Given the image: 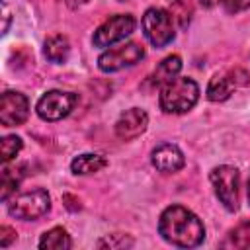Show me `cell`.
Instances as JSON below:
<instances>
[{
  "label": "cell",
  "mask_w": 250,
  "mask_h": 250,
  "mask_svg": "<svg viewBox=\"0 0 250 250\" xmlns=\"http://www.w3.org/2000/svg\"><path fill=\"white\" fill-rule=\"evenodd\" d=\"M78 104V94L62 92V90H49L37 102V115L43 121H59L66 117L74 105Z\"/></svg>",
  "instance_id": "obj_6"
},
{
  "label": "cell",
  "mask_w": 250,
  "mask_h": 250,
  "mask_svg": "<svg viewBox=\"0 0 250 250\" xmlns=\"http://www.w3.org/2000/svg\"><path fill=\"white\" fill-rule=\"evenodd\" d=\"M62 203H64V207L68 209V211H78L82 205H80V201H78V197H74L72 193H64L62 195Z\"/></svg>",
  "instance_id": "obj_24"
},
{
  "label": "cell",
  "mask_w": 250,
  "mask_h": 250,
  "mask_svg": "<svg viewBox=\"0 0 250 250\" xmlns=\"http://www.w3.org/2000/svg\"><path fill=\"white\" fill-rule=\"evenodd\" d=\"M88 0H66V4L70 6V8H78V6H82V4H86Z\"/></svg>",
  "instance_id": "obj_26"
},
{
  "label": "cell",
  "mask_w": 250,
  "mask_h": 250,
  "mask_svg": "<svg viewBox=\"0 0 250 250\" xmlns=\"http://www.w3.org/2000/svg\"><path fill=\"white\" fill-rule=\"evenodd\" d=\"M146 125H148L146 111L141 107H131L119 115V119L115 123V135L121 141H133L141 133H145Z\"/></svg>",
  "instance_id": "obj_10"
},
{
  "label": "cell",
  "mask_w": 250,
  "mask_h": 250,
  "mask_svg": "<svg viewBox=\"0 0 250 250\" xmlns=\"http://www.w3.org/2000/svg\"><path fill=\"white\" fill-rule=\"evenodd\" d=\"M21 166H4L2 170V201H8L10 193H14L23 178Z\"/></svg>",
  "instance_id": "obj_17"
},
{
  "label": "cell",
  "mask_w": 250,
  "mask_h": 250,
  "mask_svg": "<svg viewBox=\"0 0 250 250\" xmlns=\"http://www.w3.org/2000/svg\"><path fill=\"white\" fill-rule=\"evenodd\" d=\"M152 166L158 170V172H164V174H172V172H178L184 168L186 164V158H184V152L172 145V143H164L160 146H156L152 150Z\"/></svg>",
  "instance_id": "obj_11"
},
{
  "label": "cell",
  "mask_w": 250,
  "mask_h": 250,
  "mask_svg": "<svg viewBox=\"0 0 250 250\" xmlns=\"http://www.w3.org/2000/svg\"><path fill=\"white\" fill-rule=\"evenodd\" d=\"M49 209H51V197L43 188L18 193L8 203V213L21 221H35L43 217Z\"/></svg>",
  "instance_id": "obj_3"
},
{
  "label": "cell",
  "mask_w": 250,
  "mask_h": 250,
  "mask_svg": "<svg viewBox=\"0 0 250 250\" xmlns=\"http://www.w3.org/2000/svg\"><path fill=\"white\" fill-rule=\"evenodd\" d=\"M227 246H234V248H244L250 250V221L240 223L238 227H234L229 234V240L225 242Z\"/></svg>",
  "instance_id": "obj_18"
},
{
  "label": "cell",
  "mask_w": 250,
  "mask_h": 250,
  "mask_svg": "<svg viewBox=\"0 0 250 250\" xmlns=\"http://www.w3.org/2000/svg\"><path fill=\"white\" fill-rule=\"evenodd\" d=\"M96 246L98 248H109V250L111 248H129V246H133V240L125 234H107V236L100 238Z\"/></svg>",
  "instance_id": "obj_21"
},
{
  "label": "cell",
  "mask_w": 250,
  "mask_h": 250,
  "mask_svg": "<svg viewBox=\"0 0 250 250\" xmlns=\"http://www.w3.org/2000/svg\"><path fill=\"white\" fill-rule=\"evenodd\" d=\"M160 236L180 248L199 246L205 238V227L201 219L182 205H170L162 211L158 219Z\"/></svg>",
  "instance_id": "obj_1"
},
{
  "label": "cell",
  "mask_w": 250,
  "mask_h": 250,
  "mask_svg": "<svg viewBox=\"0 0 250 250\" xmlns=\"http://www.w3.org/2000/svg\"><path fill=\"white\" fill-rule=\"evenodd\" d=\"M246 193H248V201H250V178H248V188H246Z\"/></svg>",
  "instance_id": "obj_27"
},
{
  "label": "cell",
  "mask_w": 250,
  "mask_h": 250,
  "mask_svg": "<svg viewBox=\"0 0 250 250\" xmlns=\"http://www.w3.org/2000/svg\"><path fill=\"white\" fill-rule=\"evenodd\" d=\"M143 31L145 37L154 45V47H166L176 31H174V23H172V16L164 10V8H148L143 16Z\"/></svg>",
  "instance_id": "obj_5"
},
{
  "label": "cell",
  "mask_w": 250,
  "mask_h": 250,
  "mask_svg": "<svg viewBox=\"0 0 250 250\" xmlns=\"http://www.w3.org/2000/svg\"><path fill=\"white\" fill-rule=\"evenodd\" d=\"M182 70V59L178 55H170L166 57L150 74V84L152 86H164L170 80H174Z\"/></svg>",
  "instance_id": "obj_12"
},
{
  "label": "cell",
  "mask_w": 250,
  "mask_h": 250,
  "mask_svg": "<svg viewBox=\"0 0 250 250\" xmlns=\"http://www.w3.org/2000/svg\"><path fill=\"white\" fill-rule=\"evenodd\" d=\"M14 240H16V230L12 227H8V225H2L0 227V246L8 248Z\"/></svg>",
  "instance_id": "obj_23"
},
{
  "label": "cell",
  "mask_w": 250,
  "mask_h": 250,
  "mask_svg": "<svg viewBox=\"0 0 250 250\" xmlns=\"http://www.w3.org/2000/svg\"><path fill=\"white\" fill-rule=\"evenodd\" d=\"M172 6V14L178 18L180 27H188L191 20V0H168Z\"/></svg>",
  "instance_id": "obj_19"
},
{
  "label": "cell",
  "mask_w": 250,
  "mask_h": 250,
  "mask_svg": "<svg viewBox=\"0 0 250 250\" xmlns=\"http://www.w3.org/2000/svg\"><path fill=\"white\" fill-rule=\"evenodd\" d=\"M209 180L213 184L215 195L219 197V201L225 205L227 211H236L238 209V182H240V174L236 168L232 166H217L211 170Z\"/></svg>",
  "instance_id": "obj_4"
},
{
  "label": "cell",
  "mask_w": 250,
  "mask_h": 250,
  "mask_svg": "<svg viewBox=\"0 0 250 250\" xmlns=\"http://www.w3.org/2000/svg\"><path fill=\"white\" fill-rule=\"evenodd\" d=\"M232 88H236V84H234L230 72H227L225 76H215V78H211V82L207 86V98L211 102H223L230 96Z\"/></svg>",
  "instance_id": "obj_16"
},
{
  "label": "cell",
  "mask_w": 250,
  "mask_h": 250,
  "mask_svg": "<svg viewBox=\"0 0 250 250\" xmlns=\"http://www.w3.org/2000/svg\"><path fill=\"white\" fill-rule=\"evenodd\" d=\"M70 246H72V240L62 227H55L47 230L39 240L41 250H68Z\"/></svg>",
  "instance_id": "obj_14"
},
{
  "label": "cell",
  "mask_w": 250,
  "mask_h": 250,
  "mask_svg": "<svg viewBox=\"0 0 250 250\" xmlns=\"http://www.w3.org/2000/svg\"><path fill=\"white\" fill-rule=\"evenodd\" d=\"M107 160L102 156V154H92V152H86V154H80L76 156L72 162H70V170L74 174H94V172H100L102 168H105Z\"/></svg>",
  "instance_id": "obj_13"
},
{
  "label": "cell",
  "mask_w": 250,
  "mask_h": 250,
  "mask_svg": "<svg viewBox=\"0 0 250 250\" xmlns=\"http://www.w3.org/2000/svg\"><path fill=\"white\" fill-rule=\"evenodd\" d=\"M70 53V43L64 35H51L45 41V57L51 62H64Z\"/></svg>",
  "instance_id": "obj_15"
},
{
  "label": "cell",
  "mask_w": 250,
  "mask_h": 250,
  "mask_svg": "<svg viewBox=\"0 0 250 250\" xmlns=\"http://www.w3.org/2000/svg\"><path fill=\"white\" fill-rule=\"evenodd\" d=\"M21 146H23V143H21L20 137H16V135H8V137H4V139H2V145H0L4 164L10 162L12 158H16V154L21 150Z\"/></svg>",
  "instance_id": "obj_20"
},
{
  "label": "cell",
  "mask_w": 250,
  "mask_h": 250,
  "mask_svg": "<svg viewBox=\"0 0 250 250\" xmlns=\"http://www.w3.org/2000/svg\"><path fill=\"white\" fill-rule=\"evenodd\" d=\"M8 23H10V12H8V6L4 4V31H8Z\"/></svg>",
  "instance_id": "obj_25"
},
{
  "label": "cell",
  "mask_w": 250,
  "mask_h": 250,
  "mask_svg": "<svg viewBox=\"0 0 250 250\" xmlns=\"http://www.w3.org/2000/svg\"><path fill=\"white\" fill-rule=\"evenodd\" d=\"M119 2H125V0H119Z\"/></svg>",
  "instance_id": "obj_28"
},
{
  "label": "cell",
  "mask_w": 250,
  "mask_h": 250,
  "mask_svg": "<svg viewBox=\"0 0 250 250\" xmlns=\"http://www.w3.org/2000/svg\"><path fill=\"white\" fill-rule=\"evenodd\" d=\"M29 115V104L27 98L20 92H4L0 98V121L4 127H16L21 125Z\"/></svg>",
  "instance_id": "obj_9"
},
{
  "label": "cell",
  "mask_w": 250,
  "mask_h": 250,
  "mask_svg": "<svg viewBox=\"0 0 250 250\" xmlns=\"http://www.w3.org/2000/svg\"><path fill=\"white\" fill-rule=\"evenodd\" d=\"M219 2L230 14H236V12H242V10L250 8V0H219Z\"/></svg>",
  "instance_id": "obj_22"
},
{
  "label": "cell",
  "mask_w": 250,
  "mask_h": 250,
  "mask_svg": "<svg viewBox=\"0 0 250 250\" xmlns=\"http://www.w3.org/2000/svg\"><path fill=\"white\" fill-rule=\"evenodd\" d=\"M145 57V49L139 43H125L119 47H111L107 51H104L98 59V66L102 72H117L125 66H133L137 64L141 59Z\"/></svg>",
  "instance_id": "obj_8"
},
{
  "label": "cell",
  "mask_w": 250,
  "mask_h": 250,
  "mask_svg": "<svg viewBox=\"0 0 250 250\" xmlns=\"http://www.w3.org/2000/svg\"><path fill=\"white\" fill-rule=\"evenodd\" d=\"M135 25H137V21L131 14H115L94 31L92 43L96 47H111L113 43L131 35L135 31Z\"/></svg>",
  "instance_id": "obj_7"
},
{
  "label": "cell",
  "mask_w": 250,
  "mask_h": 250,
  "mask_svg": "<svg viewBox=\"0 0 250 250\" xmlns=\"http://www.w3.org/2000/svg\"><path fill=\"white\" fill-rule=\"evenodd\" d=\"M199 100V86L188 76H176L160 88V109L166 113H186Z\"/></svg>",
  "instance_id": "obj_2"
}]
</instances>
